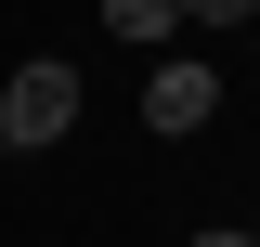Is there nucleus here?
Here are the masks:
<instances>
[{
  "instance_id": "nucleus-2",
  "label": "nucleus",
  "mask_w": 260,
  "mask_h": 247,
  "mask_svg": "<svg viewBox=\"0 0 260 247\" xmlns=\"http://www.w3.org/2000/svg\"><path fill=\"white\" fill-rule=\"evenodd\" d=\"M221 117V65H182V52H156V78H143V130H208Z\"/></svg>"
},
{
  "instance_id": "nucleus-1",
  "label": "nucleus",
  "mask_w": 260,
  "mask_h": 247,
  "mask_svg": "<svg viewBox=\"0 0 260 247\" xmlns=\"http://www.w3.org/2000/svg\"><path fill=\"white\" fill-rule=\"evenodd\" d=\"M78 130V65H13V91H0V143L13 156H52Z\"/></svg>"
},
{
  "instance_id": "nucleus-5",
  "label": "nucleus",
  "mask_w": 260,
  "mask_h": 247,
  "mask_svg": "<svg viewBox=\"0 0 260 247\" xmlns=\"http://www.w3.org/2000/svg\"><path fill=\"white\" fill-rule=\"evenodd\" d=\"M195 247H260V234H234V221H208V234H195Z\"/></svg>"
},
{
  "instance_id": "nucleus-4",
  "label": "nucleus",
  "mask_w": 260,
  "mask_h": 247,
  "mask_svg": "<svg viewBox=\"0 0 260 247\" xmlns=\"http://www.w3.org/2000/svg\"><path fill=\"white\" fill-rule=\"evenodd\" d=\"M182 13H195V26H234V13H260V0H182Z\"/></svg>"
},
{
  "instance_id": "nucleus-6",
  "label": "nucleus",
  "mask_w": 260,
  "mask_h": 247,
  "mask_svg": "<svg viewBox=\"0 0 260 247\" xmlns=\"http://www.w3.org/2000/svg\"><path fill=\"white\" fill-rule=\"evenodd\" d=\"M0 169H13V143H0Z\"/></svg>"
},
{
  "instance_id": "nucleus-3",
  "label": "nucleus",
  "mask_w": 260,
  "mask_h": 247,
  "mask_svg": "<svg viewBox=\"0 0 260 247\" xmlns=\"http://www.w3.org/2000/svg\"><path fill=\"white\" fill-rule=\"evenodd\" d=\"M104 26H117L130 52H169V26H182V0H104Z\"/></svg>"
}]
</instances>
